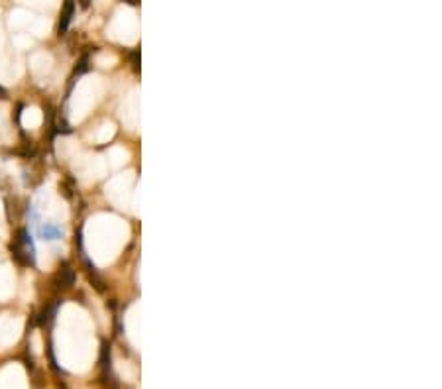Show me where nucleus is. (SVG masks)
Listing matches in <instances>:
<instances>
[{
    "label": "nucleus",
    "instance_id": "nucleus-4",
    "mask_svg": "<svg viewBox=\"0 0 442 389\" xmlns=\"http://www.w3.org/2000/svg\"><path fill=\"white\" fill-rule=\"evenodd\" d=\"M59 287H71L73 283H75V274H73V270L69 268V266H63V270L59 272Z\"/></svg>",
    "mask_w": 442,
    "mask_h": 389
},
{
    "label": "nucleus",
    "instance_id": "nucleus-1",
    "mask_svg": "<svg viewBox=\"0 0 442 389\" xmlns=\"http://www.w3.org/2000/svg\"><path fill=\"white\" fill-rule=\"evenodd\" d=\"M12 256L16 258V262H20L24 266H36L34 240H32V234L26 228H22L18 232V240H16V244H12Z\"/></svg>",
    "mask_w": 442,
    "mask_h": 389
},
{
    "label": "nucleus",
    "instance_id": "nucleus-2",
    "mask_svg": "<svg viewBox=\"0 0 442 389\" xmlns=\"http://www.w3.org/2000/svg\"><path fill=\"white\" fill-rule=\"evenodd\" d=\"M38 236L42 240H48V242H55V240H61L63 236V230L57 226V224L46 222V224H38Z\"/></svg>",
    "mask_w": 442,
    "mask_h": 389
},
{
    "label": "nucleus",
    "instance_id": "nucleus-5",
    "mask_svg": "<svg viewBox=\"0 0 442 389\" xmlns=\"http://www.w3.org/2000/svg\"><path fill=\"white\" fill-rule=\"evenodd\" d=\"M87 63H89V56H83L81 57V61H79V67L75 69V73H77V75L85 73V71H87Z\"/></svg>",
    "mask_w": 442,
    "mask_h": 389
},
{
    "label": "nucleus",
    "instance_id": "nucleus-3",
    "mask_svg": "<svg viewBox=\"0 0 442 389\" xmlns=\"http://www.w3.org/2000/svg\"><path fill=\"white\" fill-rule=\"evenodd\" d=\"M73 12H75V4H73V2H67L65 8H63L61 22H59V34L67 32V28H69V24H71V16H73Z\"/></svg>",
    "mask_w": 442,
    "mask_h": 389
},
{
    "label": "nucleus",
    "instance_id": "nucleus-6",
    "mask_svg": "<svg viewBox=\"0 0 442 389\" xmlns=\"http://www.w3.org/2000/svg\"><path fill=\"white\" fill-rule=\"evenodd\" d=\"M0 99H6V91L0 87Z\"/></svg>",
    "mask_w": 442,
    "mask_h": 389
}]
</instances>
